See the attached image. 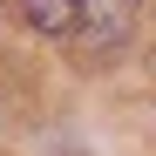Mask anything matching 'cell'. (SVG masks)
<instances>
[{"mask_svg": "<svg viewBox=\"0 0 156 156\" xmlns=\"http://www.w3.org/2000/svg\"><path fill=\"white\" fill-rule=\"evenodd\" d=\"M136 27V0H75V55L82 61H109Z\"/></svg>", "mask_w": 156, "mask_h": 156, "instance_id": "6da1fadb", "label": "cell"}, {"mask_svg": "<svg viewBox=\"0 0 156 156\" xmlns=\"http://www.w3.org/2000/svg\"><path fill=\"white\" fill-rule=\"evenodd\" d=\"M34 34H75V0H20Z\"/></svg>", "mask_w": 156, "mask_h": 156, "instance_id": "7a4b0ae2", "label": "cell"}, {"mask_svg": "<svg viewBox=\"0 0 156 156\" xmlns=\"http://www.w3.org/2000/svg\"><path fill=\"white\" fill-rule=\"evenodd\" d=\"M75 156H82V149H75Z\"/></svg>", "mask_w": 156, "mask_h": 156, "instance_id": "3957f363", "label": "cell"}]
</instances>
